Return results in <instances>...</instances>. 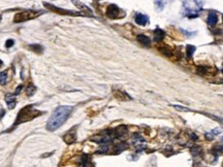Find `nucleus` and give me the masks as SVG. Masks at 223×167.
Here are the masks:
<instances>
[{
  "label": "nucleus",
  "instance_id": "obj_2",
  "mask_svg": "<svg viewBox=\"0 0 223 167\" xmlns=\"http://www.w3.org/2000/svg\"><path fill=\"white\" fill-rule=\"evenodd\" d=\"M36 115H38V112H36V110L33 109L32 105H28V106L24 107L23 109L20 110V112L18 114L17 121H16L15 124H13V127H16V126H18L21 123L29 121V120H31L32 118H34V117H36Z\"/></svg>",
  "mask_w": 223,
  "mask_h": 167
},
{
  "label": "nucleus",
  "instance_id": "obj_15",
  "mask_svg": "<svg viewBox=\"0 0 223 167\" xmlns=\"http://www.w3.org/2000/svg\"><path fill=\"white\" fill-rule=\"evenodd\" d=\"M6 81H7V72L6 71L0 72V85L1 86L5 85Z\"/></svg>",
  "mask_w": 223,
  "mask_h": 167
},
{
  "label": "nucleus",
  "instance_id": "obj_23",
  "mask_svg": "<svg viewBox=\"0 0 223 167\" xmlns=\"http://www.w3.org/2000/svg\"><path fill=\"white\" fill-rule=\"evenodd\" d=\"M222 72H223V68H222Z\"/></svg>",
  "mask_w": 223,
  "mask_h": 167
},
{
  "label": "nucleus",
  "instance_id": "obj_16",
  "mask_svg": "<svg viewBox=\"0 0 223 167\" xmlns=\"http://www.w3.org/2000/svg\"><path fill=\"white\" fill-rule=\"evenodd\" d=\"M187 57L188 58H190V57H192V55L194 54V51H195V47H193V46H187Z\"/></svg>",
  "mask_w": 223,
  "mask_h": 167
},
{
  "label": "nucleus",
  "instance_id": "obj_17",
  "mask_svg": "<svg viewBox=\"0 0 223 167\" xmlns=\"http://www.w3.org/2000/svg\"><path fill=\"white\" fill-rule=\"evenodd\" d=\"M34 91H35V87H34L33 85H30V86L28 87V89L26 90L27 95H29V96L33 95V94H34Z\"/></svg>",
  "mask_w": 223,
  "mask_h": 167
},
{
  "label": "nucleus",
  "instance_id": "obj_1",
  "mask_svg": "<svg viewBox=\"0 0 223 167\" xmlns=\"http://www.w3.org/2000/svg\"><path fill=\"white\" fill-rule=\"evenodd\" d=\"M71 110H73L71 106H67V105L58 106L53 112V114L51 115L50 119L47 122V129L49 131L53 132L61 127L63 123H65V121L68 119Z\"/></svg>",
  "mask_w": 223,
  "mask_h": 167
},
{
  "label": "nucleus",
  "instance_id": "obj_19",
  "mask_svg": "<svg viewBox=\"0 0 223 167\" xmlns=\"http://www.w3.org/2000/svg\"><path fill=\"white\" fill-rule=\"evenodd\" d=\"M23 88V86H19V87L17 88V90H16V95H18V94H20V91H21V89Z\"/></svg>",
  "mask_w": 223,
  "mask_h": 167
},
{
  "label": "nucleus",
  "instance_id": "obj_10",
  "mask_svg": "<svg viewBox=\"0 0 223 167\" xmlns=\"http://www.w3.org/2000/svg\"><path fill=\"white\" fill-rule=\"evenodd\" d=\"M149 22V19L147 16L145 15H142V13H137L136 16V23L141 25V26H145Z\"/></svg>",
  "mask_w": 223,
  "mask_h": 167
},
{
  "label": "nucleus",
  "instance_id": "obj_4",
  "mask_svg": "<svg viewBox=\"0 0 223 167\" xmlns=\"http://www.w3.org/2000/svg\"><path fill=\"white\" fill-rule=\"evenodd\" d=\"M44 5L46 6L47 8H49L50 10H52V12L58 13H60V15H70V16H81V15H83L82 13H74V12H70V10H63V8L57 7V6H55V5H52V4H50V3H47V2H44Z\"/></svg>",
  "mask_w": 223,
  "mask_h": 167
},
{
  "label": "nucleus",
  "instance_id": "obj_6",
  "mask_svg": "<svg viewBox=\"0 0 223 167\" xmlns=\"http://www.w3.org/2000/svg\"><path fill=\"white\" fill-rule=\"evenodd\" d=\"M132 143L134 144V146H136L137 150H142V149L145 148V139L139 134H133V136H132Z\"/></svg>",
  "mask_w": 223,
  "mask_h": 167
},
{
  "label": "nucleus",
  "instance_id": "obj_7",
  "mask_svg": "<svg viewBox=\"0 0 223 167\" xmlns=\"http://www.w3.org/2000/svg\"><path fill=\"white\" fill-rule=\"evenodd\" d=\"M5 102L10 109H13L17 104V100H16V95L12 93H7L5 95Z\"/></svg>",
  "mask_w": 223,
  "mask_h": 167
},
{
  "label": "nucleus",
  "instance_id": "obj_11",
  "mask_svg": "<svg viewBox=\"0 0 223 167\" xmlns=\"http://www.w3.org/2000/svg\"><path fill=\"white\" fill-rule=\"evenodd\" d=\"M208 24L210 26H215L218 22V17H217V13L215 12H210L208 15V20H207Z\"/></svg>",
  "mask_w": 223,
  "mask_h": 167
},
{
  "label": "nucleus",
  "instance_id": "obj_8",
  "mask_svg": "<svg viewBox=\"0 0 223 167\" xmlns=\"http://www.w3.org/2000/svg\"><path fill=\"white\" fill-rule=\"evenodd\" d=\"M136 39H137V41H139L141 44H143L144 47H147V48H149V47L151 46V40H150V38H149L147 35L139 34V35H137V37H136Z\"/></svg>",
  "mask_w": 223,
  "mask_h": 167
},
{
  "label": "nucleus",
  "instance_id": "obj_9",
  "mask_svg": "<svg viewBox=\"0 0 223 167\" xmlns=\"http://www.w3.org/2000/svg\"><path fill=\"white\" fill-rule=\"evenodd\" d=\"M63 139H64L65 143H68V144L74 143V141H76V132L73 131V130H71V131H69V132H67L66 134H65V136L63 137Z\"/></svg>",
  "mask_w": 223,
  "mask_h": 167
},
{
  "label": "nucleus",
  "instance_id": "obj_14",
  "mask_svg": "<svg viewBox=\"0 0 223 167\" xmlns=\"http://www.w3.org/2000/svg\"><path fill=\"white\" fill-rule=\"evenodd\" d=\"M29 49H30L31 51H33V52H35V53H37V54H41L42 51H44L42 47L39 46V44H31V46H29Z\"/></svg>",
  "mask_w": 223,
  "mask_h": 167
},
{
  "label": "nucleus",
  "instance_id": "obj_22",
  "mask_svg": "<svg viewBox=\"0 0 223 167\" xmlns=\"http://www.w3.org/2000/svg\"><path fill=\"white\" fill-rule=\"evenodd\" d=\"M0 21H1V16H0Z\"/></svg>",
  "mask_w": 223,
  "mask_h": 167
},
{
  "label": "nucleus",
  "instance_id": "obj_18",
  "mask_svg": "<svg viewBox=\"0 0 223 167\" xmlns=\"http://www.w3.org/2000/svg\"><path fill=\"white\" fill-rule=\"evenodd\" d=\"M13 44H15V41H13V39H8V40H6L5 47H6V48H10V47L13 46Z\"/></svg>",
  "mask_w": 223,
  "mask_h": 167
},
{
  "label": "nucleus",
  "instance_id": "obj_13",
  "mask_svg": "<svg viewBox=\"0 0 223 167\" xmlns=\"http://www.w3.org/2000/svg\"><path fill=\"white\" fill-rule=\"evenodd\" d=\"M74 3L76 4V6H78L79 8H82V10H83V12L86 13V15L92 16V12L90 10L89 7H87L86 5H84V4H82V3H79V2H74Z\"/></svg>",
  "mask_w": 223,
  "mask_h": 167
},
{
  "label": "nucleus",
  "instance_id": "obj_3",
  "mask_svg": "<svg viewBox=\"0 0 223 167\" xmlns=\"http://www.w3.org/2000/svg\"><path fill=\"white\" fill-rule=\"evenodd\" d=\"M42 12H39V10H24V12H21L15 16V19H13V22L15 23H21V22H26L28 20L31 19H35L36 17H38L39 15H41Z\"/></svg>",
  "mask_w": 223,
  "mask_h": 167
},
{
  "label": "nucleus",
  "instance_id": "obj_21",
  "mask_svg": "<svg viewBox=\"0 0 223 167\" xmlns=\"http://www.w3.org/2000/svg\"><path fill=\"white\" fill-rule=\"evenodd\" d=\"M220 149H221V151H222V152H223V146H221V148H220Z\"/></svg>",
  "mask_w": 223,
  "mask_h": 167
},
{
  "label": "nucleus",
  "instance_id": "obj_20",
  "mask_svg": "<svg viewBox=\"0 0 223 167\" xmlns=\"http://www.w3.org/2000/svg\"><path fill=\"white\" fill-rule=\"evenodd\" d=\"M2 65H3V62H2V61H1V60H0V67H1V66H2Z\"/></svg>",
  "mask_w": 223,
  "mask_h": 167
},
{
  "label": "nucleus",
  "instance_id": "obj_12",
  "mask_svg": "<svg viewBox=\"0 0 223 167\" xmlns=\"http://www.w3.org/2000/svg\"><path fill=\"white\" fill-rule=\"evenodd\" d=\"M164 36H165V32H164L163 30H161V29L157 28L156 30L154 31V39H155V41H161V40L164 38Z\"/></svg>",
  "mask_w": 223,
  "mask_h": 167
},
{
  "label": "nucleus",
  "instance_id": "obj_5",
  "mask_svg": "<svg viewBox=\"0 0 223 167\" xmlns=\"http://www.w3.org/2000/svg\"><path fill=\"white\" fill-rule=\"evenodd\" d=\"M119 13H120V10H119L118 6L115 5V4L109 5L107 10V16L110 19H117L119 17Z\"/></svg>",
  "mask_w": 223,
  "mask_h": 167
}]
</instances>
